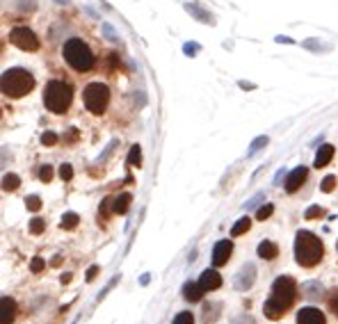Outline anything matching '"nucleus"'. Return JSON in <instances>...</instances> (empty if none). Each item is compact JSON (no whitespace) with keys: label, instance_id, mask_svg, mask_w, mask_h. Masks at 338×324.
I'll return each mask as SVG.
<instances>
[{"label":"nucleus","instance_id":"obj_28","mask_svg":"<svg viewBox=\"0 0 338 324\" xmlns=\"http://www.w3.org/2000/svg\"><path fill=\"white\" fill-rule=\"evenodd\" d=\"M39 178L43 180V183H51V178H53V169L48 165H43L41 169H39Z\"/></svg>","mask_w":338,"mask_h":324},{"label":"nucleus","instance_id":"obj_10","mask_svg":"<svg viewBox=\"0 0 338 324\" xmlns=\"http://www.w3.org/2000/svg\"><path fill=\"white\" fill-rule=\"evenodd\" d=\"M306 176H308L306 167H297V169H292L290 174H288V178H286V192H297V190L302 188V183L306 180Z\"/></svg>","mask_w":338,"mask_h":324},{"label":"nucleus","instance_id":"obj_23","mask_svg":"<svg viewBox=\"0 0 338 324\" xmlns=\"http://www.w3.org/2000/svg\"><path fill=\"white\" fill-rule=\"evenodd\" d=\"M188 12H194V14H197L199 21H204V23H213V16H208V14H206L204 9H199L194 3H192V5H188Z\"/></svg>","mask_w":338,"mask_h":324},{"label":"nucleus","instance_id":"obj_30","mask_svg":"<svg viewBox=\"0 0 338 324\" xmlns=\"http://www.w3.org/2000/svg\"><path fill=\"white\" fill-rule=\"evenodd\" d=\"M41 144H46V146L57 144V135H55V132H43V135H41Z\"/></svg>","mask_w":338,"mask_h":324},{"label":"nucleus","instance_id":"obj_25","mask_svg":"<svg viewBox=\"0 0 338 324\" xmlns=\"http://www.w3.org/2000/svg\"><path fill=\"white\" fill-rule=\"evenodd\" d=\"M26 205H28V210H32V213H37V210L41 208V199H39L37 194H32V196H28V199H26Z\"/></svg>","mask_w":338,"mask_h":324},{"label":"nucleus","instance_id":"obj_27","mask_svg":"<svg viewBox=\"0 0 338 324\" xmlns=\"http://www.w3.org/2000/svg\"><path fill=\"white\" fill-rule=\"evenodd\" d=\"M174 324H194V317H192V313H178V315L174 317Z\"/></svg>","mask_w":338,"mask_h":324},{"label":"nucleus","instance_id":"obj_37","mask_svg":"<svg viewBox=\"0 0 338 324\" xmlns=\"http://www.w3.org/2000/svg\"><path fill=\"white\" fill-rule=\"evenodd\" d=\"M60 3H66V0H60Z\"/></svg>","mask_w":338,"mask_h":324},{"label":"nucleus","instance_id":"obj_34","mask_svg":"<svg viewBox=\"0 0 338 324\" xmlns=\"http://www.w3.org/2000/svg\"><path fill=\"white\" fill-rule=\"evenodd\" d=\"M329 308L338 315V290H334L329 294Z\"/></svg>","mask_w":338,"mask_h":324},{"label":"nucleus","instance_id":"obj_12","mask_svg":"<svg viewBox=\"0 0 338 324\" xmlns=\"http://www.w3.org/2000/svg\"><path fill=\"white\" fill-rule=\"evenodd\" d=\"M254 276H256V267H254L252 263L244 265L242 269H240L238 279H236V288L238 290H247V288L254 286Z\"/></svg>","mask_w":338,"mask_h":324},{"label":"nucleus","instance_id":"obj_31","mask_svg":"<svg viewBox=\"0 0 338 324\" xmlns=\"http://www.w3.org/2000/svg\"><path fill=\"white\" fill-rule=\"evenodd\" d=\"M60 178H62V180H71V178H73L71 165H62V167H60Z\"/></svg>","mask_w":338,"mask_h":324},{"label":"nucleus","instance_id":"obj_17","mask_svg":"<svg viewBox=\"0 0 338 324\" xmlns=\"http://www.w3.org/2000/svg\"><path fill=\"white\" fill-rule=\"evenodd\" d=\"M130 201H133V196H130L128 192H124V194H119L115 199V203H112V213H117V215H124V213H128V208H130Z\"/></svg>","mask_w":338,"mask_h":324},{"label":"nucleus","instance_id":"obj_6","mask_svg":"<svg viewBox=\"0 0 338 324\" xmlns=\"http://www.w3.org/2000/svg\"><path fill=\"white\" fill-rule=\"evenodd\" d=\"M82 101H85V107L92 114H103L107 103H110V89L103 82H89L82 91Z\"/></svg>","mask_w":338,"mask_h":324},{"label":"nucleus","instance_id":"obj_26","mask_svg":"<svg viewBox=\"0 0 338 324\" xmlns=\"http://www.w3.org/2000/svg\"><path fill=\"white\" fill-rule=\"evenodd\" d=\"M46 228V222L43 219H39V217H34L32 222H30V233H34V235H39L41 230Z\"/></svg>","mask_w":338,"mask_h":324},{"label":"nucleus","instance_id":"obj_8","mask_svg":"<svg viewBox=\"0 0 338 324\" xmlns=\"http://www.w3.org/2000/svg\"><path fill=\"white\" fill-rule=\"evenodd\" d=\"M231 253H233V242H231V240H219V242L215 244V249H213V265H215V267L227 265V260L231 258Z\"/></svg>","mask_w":338,"mask_h":324},{"label":"nucleus","instance_id":"obj_24","mask_svg":"<svg viewBox=\"0 0 338 324\" xmlns=\"http://www.w3.org/2000/svg\"><path fill=\"white\" fill-rule=\"evenodd\" d=\"M336 188V176H325V180L320 183V190L322 192H334Z\"/></svg>","mask_w":338,"mask_h":324},{"label":"nucleus","instance_id":"obj_4","mask_svg":"<svg viewBox=\"0 0 338 324\" xmlns=\"http://www.w3.org/2000/svg\"><path fill=\"white\" fill-rule=\"evenodd\" d=\"M62 55H64L66 64L71 68H76V71H89L92 66H94V53L89 51V46H87L82 39H69L64 43V48H62Z\"/></svg>","mask_w":338,"mask_h":324},{"label":"nucleus","instance_id":"obj_19","mask_svg":"<svg viewBox=\"0 0 338 324\" xmlns=\"http://www.w3.org/2000/svg\"><path fill=\"white\" fill-rule=\"evenodd\" d=\"M249 226H252V219L249 217H242V219H238L236 224H233V228H231V235L233 238H238V235H242V233H247Z\"/></svg>","mask_w":338,"mask_h":324},{"label":"nucleus","instance_id":"obj_9","mask_svg":"<svg viewBox=\"0 0 338 324\" xmlns=\"http://www.w3.org/2000/svg\"><path fill=\"white\" fill-rule=\"evenodd\" d=\"M297 324H327L325 313L320 308L313 306H304L300 313H297Z\"/></svg>","mask_w":338,"mask_h":324},{"label":"nucleus","instance_id":"obj_11","mask_svg":"<svg viewBox=\"0 0 338 324\" xmlns=\"http://www.w3.org/2000/svg\"><path fill=\"white\" fill-rule=\"evenodd\" d=\"M199 286H201L206 292L217 290V288L222 286V276H219L217 269H206L201 276H199Z\"/></svg>","mask_w":338,"mask_h":324},{"label":"nucleus","instance_id":"obj_5","mask_svg":"<svg viewBox=\"0 0 338 324\" xmlns=\"http://www.w3.org/2000/svg\"><path fill=\"white\" fill-rule=\"evenodd\" d=\"M73 101V89L62 80H51L43 89V105L46 110L55 112V114H62V112L69 110Z\"/></svg>","mask_w":338,"mask_h":324},{"label":"nucleus","instance_id":"obj_38","mask_svg":"<svg viewBox=\"0 0 338 324\" xmlns=\"http://www.w3.org/2000/svg\"><path fill=\"white\" fill-rule=\"evenodd\" d=\"M336 247H338V244H336Z\"/></svg>","mask_w":338,"mask_h":324},{"label":"nucleus","instance_id":"obj_16","mask_svg":"<svg viewBox=\"0 0 338 324\" xmlns=\"http://www.w3.org/2000/svg\"><path fill=\"white\" fill-rule=\"evenodd\" d=\"M204 292L206 290L199 286V283H185L183 286V297L188 299V302H201Z\"/></svg>","mask_w":338,"mask_h":324},{"label":"nucleus","instance_id":"obj_18","mask_svg":"<svg viewBox=\"0 0 338 324\" xmlns=\"http://www.w3.org/2000/svg\"><path fill=\"white\" fill-rule=\"evenodd\" d=\"M18 185H21V178H18L16 174H5V178H3V190H5V192H14Z\"/></svg>","mask_w":338,"mask_h":324},{"label":"nucleus","instance_id":"obj_21","mask_svg":"<svg viewBox=\"0 0 338 324\" xmlns=\"http://www.w3.org/2000/svg\"><path fill=\"white\" fill-rule=\"evenodd\" d=\"M128 165H130V167H140V165H142V149H140V144L130 146V153H128Z\"/></svg>","mask_w":338,"mask_h":324},{"label":"nucleus","instance_id":"obj_29","mask_svg":"<svg viewBox=\"0 0 338 324\" xmlns=\"http://www.w3.org/2000/svg\"><path fill=\"white\" fill-rule=\"evenodd\" d=\"M274 213V208H272V203H265L263 205V208H258V213H256V217L258 219H267L270 217V215Z\"/></svg>","mask_w":338,"mask_h":324},{"label":"nucleus","instance_id":"obj_33","mask_svg":"<svg viewBox=\"0 0 338 324\" xmlns=\"http://www.w3.org/2000/svg\"><path fill=\"white\" fill-rule=\"evenodd\" d=\"M43 265H46V263H43V258H41V256H37V258L32 260V265H30V267H32V272H34V274H39V272H41V269H43Z\"/></svg>","mask_w":338,"mask_h":324},{"label":"nucleus","instance_id":"obj_36","mask_svg":"<svg viewBox=\"0 0 338 324\" xmlns=\"http://www.w3.org/2000/svg\"><path fill=\"white\" fill-rule=\"evenodd\" d=\"M183 51L188 53V55H190V53H192V55H194V53H197V46H194V43H185V46H183Z\"/></svg>","mask_w":338,"mask_h":324},{"label":"nucleus","instance_id":"obj_15","mask_svg":"<svg viewBox=\"0 0 338 324\" xmlns=\"http://www.w3.org/2000/svg\"><path fill=\"white\" fill-rule=\"evenodd\" d=\"M256 251H258V258H263V260H274L279 256V247L274 242H270V240H263Z\"/></svg>","mask_w":338,"mask_h":324},{"label":"nucleus","instance_id":"obj_14","mask_svg":"<svg viewBox=\"0 0 338 324\" xmlns=\"http://www.w3.org/2000/svg\"><path fill=\"white\" fill-rule=\"evenodd\" d=\"M331 158H334V146H331V144H322L320 149H318V153H316V162H313V165H316L318 169H322V167L329 165Z\"/></svg>","mask_w":338,"mask_h":324},{"label":"nucleus","instance_id":"obj_3","mask_svg":"<svg viewBox=\"0 0 338 324\" xmlns=\"http://www.w3.org/2000/svg\"><path fill=\"white\" fill-rule=\"evenodd\" d=\"M32 87H34V78L26 68H7L3 73V80H0V89L7 98L26 96L28 91H32Z\"/></svg>","mask_w":338,"mask_h":324},{"label":"nucleus","instance_id":"obj_22","mask_svg":"<svg viewBox=\"0 0 338 324\" xmlns=\"http://www.w3.org/2000/svg\"><path fill=\"white\" fill-rule=\"evenodd\" d=\"M267 142H270V140H267V137H265V135H263V137H256V140H254V142H252V146H249V151H247V155H256V153H258V151H261V149H263V146H267Z\"/></svg>","mask_w":338,"mask_h":324},{"label":"nucleus","instance_id":"obj_7","mask_svg":"<svg viewBox=\"0 0 338 324\" xmlns=\"http://www.w3.org/2000/svg\"><path fill=\"white\" fill-rule=\"evenodd\" d=\"M9 41L14 43L16 48H21V51H37L39 48V39L37 34H34L32 30H28V28H14L12 32H9Z\"/></svg>","mask_w":338,"mask_h":324},{"label":"nucleus","instance_id":"obj_13","mask_svg":"<svg viewBox=\"0 0 338 324\" xmlns=\"http://www.w3.org/2000/svg\"><path fill=\"white\" fill-rule=\"evenodd\" d=\"M0 306H3V315H0V324H12L14 315H16V302L12 297H3L0 299Z\"/></svg>","mask_w":338,"mask_h":324},{"label":"nucleus","instance_id":"obj_35","mask_svg":"<svg viewBox=\"0 0 338 324\" xmlns=\"http://www.w3.org/2000/svg\"><path fill=\"white\" fill-rule=\"evenodd\" d=\"M96 274H99V265H92V267L87 269V281H94Z\"/></svg>","mask_w":338,"mask_h":324},{"label":"nucleus","instance_id":"obj_1","mask_svg":"<svg viewBox=\"0 0 338 324\" xmlns=\"http://www.w3.org/2000/svg\"><path fill=\"white\" fill-rule=\"evenodd\" d=\"M295 297H297V283H295V279H292V276H279L277 281L272 283L270 299H267L265 306H263L265 317H270V320H279V317H281L283 313H286L288 308L292 306Z\"/></svg>","mask_w":338,"mask_h":324},{"label":"nucleus","instance_id":"obj_32","mask_svg":"<svg viewBox=\"0 0 338 324\" xmlns=\"http://www.w3.org/2000/svg\"><path fill=\"white\" fill-rule=\"evenodd\" d=\"M306 219H316V217H322V208L320 205H313V208H308L306 210V215H304Z\"/></svg>","mask_w":338,"mask_h":324},{"label":"nucleus","instance_id":"obj_2","mask_svg":"<svg viewBox=\"0 0 338 324\" xmlns=\"http://www.w3.org/2000/svg\"><path fill=\"white\" fill-rule=\"evenodd\" d=\"M325 256V244L311 230H300L295 238V260L302 267H316Z\"/></svg>","mask_w":338,"mask_h":324},{"label":"nucleus","instance_id":"obj_20","mask_svg":"<svg viewBox=\"0 0 338 324\" xmlns=\"http://www.w3.org/2000/svg\"><path fill=\"white\" fill-rule=\"evenodd\" d=\"M78 222H80V217H78L76 213H66L64 217H62V222H60V228H64V230H73L78 226Z\"/></svg>","mask_w":338,"mask_h":324}]
</instances>
